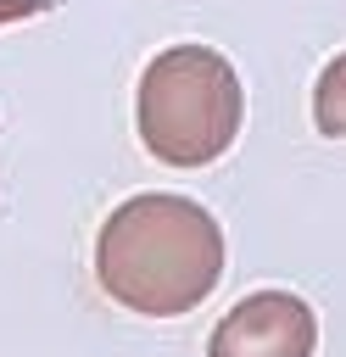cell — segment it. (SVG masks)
Masks as SVG:
<instances>
[{
    "instance_id": "3957f363",
    "label": "cell",
    "mask_w": 346,
    "mask_h": 357,
    "mask_svg": "<svg viewBox=\"0 0 346 357\" xmlns=\"http://www.w3.org/2000/svg\"><path fill=\"white\" fill-rule=\"evenodd\" d=\"M313 351H318V318L290 290H257L234 301L206 340V357H313Z\"/></svg>"
},
{
    "instance_id": "6da1fadb",
    "label": "cell",
    "mask_w": 346,
    "mask_h": 357,
    "mask_svg": "<svg viewBox=\"0 0 346 357\" xmlns=\"http://www.w3.org/2000/svg\"><path fill=\"white\" fill-rule=\"evenodd\" d=\"M223 229L190 195H128L95 234L100 290L140 318L195 312L223 279Z\"/></svg>"
},
{
    "instance_id": "5b68a950",
    "label": "cell",
    "mask_w": 346,
    "mask_h": 357,
    "mask_svg": "<svg viewBox=\"0 0 346 357\" xmlns=\"http://www.w3.org/2000/svg\"><path fill=\"white\" fill-rule=\"evenodd\" d=\"M56 0H0V28L6 22H28V17H39V11H50Z\"/></svg>"
},
{
    "instance_id": "277c9868",
    "label": "cell",
    "mask_w": 346,
    "mask_h": 357,
    "mask_svg": "<svg viewBox=\"0 0 346 357\" xmlns=\"http://www.w3.org/2000/svg\"><path fill=\"white\" fill-rule=\"evenodd\" d=\"M313 123L324 139H346V50H335L313 84Z\"/></svg>"
},
{
    "instance_id": "7a4b0ae2",
    "label": "cell",
    "mask_w": 346,
    "mask_h": 357,
    "mask_svg": "<svg viewBox=\"0 0 346 357\" xmlns=\"http://www.w3.org/2000/svg\"><path fill=\"white\" fill-rule=\"evenodd\" d=\"M246 123L240 73L212 45H167L145 61L134 89L140 145L167 167L218 162Z\"/></svg>"
}]
</instances>
